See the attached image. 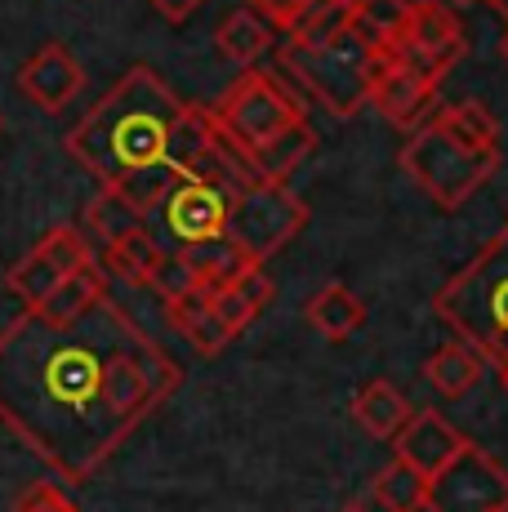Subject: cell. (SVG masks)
Wrapping results in <instances>:
<instances>
[{"label": "cell", "mask_w": 508, "mask_h": 512, "mask_svg": "<svg viewBox=\"0 0 508 512\" xmlns=\"http://www.w3.org/2000/svg\"><path fill=\"white\" fill-rule=\"evenodd\" d=\"M482 5H486V9H495V14H500L504 23H508V0H482Z\"/></svg>", "instance_id": "f546056e"}, {"label": "cell", "mask_w": 508, "mask_h": 512, "mask_svg": "<svg viewBox=\"0 0 508 512\" xmlns=\"http://www.w3.org/2000/svg\"><path fill=\"white\" fill-rule=\"evenodd\" d=\"M103 294H107L103 268L99 263H85L81 272H72V277L58 285L41 308H27V312H41V317H50V321H72V317H81V312H90Z\"/></svg>", "instance_id": "603a6c76"}, {"label": "cell", "mask_w": 508, "mask_h": 512, "mask_svg": "<svg viewBox=\"0 0 508 512\" xmlns=\"http://www.w3.org/2000/svg\"><path fill=\"white\" fill-rule=\"evenodd\" d=\"M85 263H94L90 245H85L81 232L63 223V228L45 232L41 241H36L32 250L14 263V268H9L5 285H9V294H14L23 308H41L58 285L72 277V272H81Z\"/></svg>", "instance_id": "8fae6325"}, {"label": "cell", "mask_w": 508, "mask_h": 512, "mask_svg": "<svg viewBox=\"0 0 508 512\" xmlns=\"http://www.w3.org/2000/svg\"><path fill=\"white\" fill-rule=\"evenodd\" d=\"M277 54L290 81L304 85L326 112L348 121V116H357L370 103V76H375V63H379V45H370L357 27L326 45L286 41V45H277Z\"/></svg>", "instance_id": "8992f818"}, {"label": "cell", "mask_w": 508, "mask_h": 512, "mask_svg": "<svg viewBox=\"0 0 508 512\" xmlns=\"http://www.w3.org/2000/svg\"><path fill=\"white\" fill-rule=\"evenodd\" d=\"M428 512H508V468L468 441L428 481Z\"/></svg>", "instance_id": "9c48e42d"}, {"label": "cell", "mask_w": 508, "mask_h": 512, "mask_svg": "<svg viewBox=\"0 0 508 512\" xmlns=\"http://www.w3.org/2000/svg\"><path fill=\"white\" fill-rule=\"evenodd\" d=\"M81 90H85L81 58L58 41L36 49V54L18 67V94H23L27 103H36L41 112H67V103Z\"/></svg>", "instance_id": "4fadbf2b"}, {"label": "cell", "mask_w": 508, "mask_h": 512, "mask_svg": "<svg viewBox=\"0 0 508 512\" xmlns=\"http://www.w3.org/2000/svg\"><path fill=\"white\" fill-rule=\"evenodd\" d=\"M14 512H81V508L67 499L63 486H54V481H36V486L27 490L23 499H18Z\"/></svg>", "instance_id": "4316f807"}, {"label": "cell", "mask_w": 508, "mask_h": 512, "mask_svg": "<svg viewBox=\"0 0 508 512\" xmlns=\"http://www.w3.org/2000/svg\"><path fill=\"white\" fill-rule=\"evenodd\" d=\"M370 495L384 512H428V477H419L415 468L393 459L388 468H379Z\"/></svg>", "instance_id": "cb8c5ba5"}, {"label": "cell", "mask_w": 508, "mask_h": 512, "mask_svg": "<svg viewBox=\"0 0 508 512\" xmlns=\"http://www.w3.org/2000/svg\"><path fill=\"white\" fill-rule=\"evenodd\" d=\"M210 116L214 130L246 156V165L259 179L286 183L317 147V134H312L299 94L268 67H246L219 94Z\"/></svg>", "instance_id": "277c9868"}, {"label": "cell", "mask_w": 508, "mask_h": 512, "mask_svg": "<svg viewBox=\"0 0 508 512\" xmlns=\"http://www.w3.org/2000/svg\"><path fill=\"white\" fill-rule=\"evenodd\" d=\"M339 512H366V508H361V504H353V508H339Z\"/></svg>", "instance_id": "1f68e13d"}, {"label": "cell", "mask_w": 508, "mask_h": 512, "mask_svg": "<svg viewBox=\"0 0 508 512\" xmlns=\"http://www.w3.org/2000/svg\"><path fill=\"white\" fill-rule=\"evenodd\" d=\"M353 14L357 0H308V9L290 23L286 41L290 45H326L335 36L353 32Z\"/></svg>", "instance_id": "7402d4cb"}, {"label": "cell", "mask_w": 508, "mask_h": 512, "mask_svg": "<svg viewBox=\"0 0 508 512\" xmlns=\"http://www.w3.org/2000/svg\"><path fill=\"white\" fill-rule=\"evenodd\" d=\"M455 5H473V0H455Z\"/></svg>", "instance_id": "d6a6232c"}, {"label": "cell", "mask_w": 508, "mask_h": 512, "mask_svg": "<svg viewBox=\"0 0 508 512\" xmlns=\"http://www.w3.org/2000/svg\"><path fill=\"white\" fill-rule=\"evenodd\" d=\"M308 228V201L299 192H290V183L281 179H254L241 187L228 205V223H223V241L250 259L254 268L281 254L299 232Z\"/></svg>", "instance_id": "52a82bcc"}, {"label": "cell", "mask_w": 508, "mask_h": 512, "mask_svg": "<svg viewBox=\"0 0 508 512\" xmlns=\"http://www.w3.org/2000/svg\"><path fill=\"white\" fill-rule=\"evenodd\" d=\"M0 130H5V121H0Z\"/></svg>", "instance_id": "836d02e7"}, {"label": "cell", "mask_w": 508, "mask_h": 512, "mask_svg": "<svg viewBox=\"0 0 508 512\" xmlns=\"http://www.w3.org/2000/svg\"><path fill=\"white\" fill-rule=\"evenodd\" d=\"M246 9H254L272 32H290V23L308 9V0H246Z\"/></svg>", "instance_id": "83f0119b"}, {"label": "cell", "mask_w": 508, "mask_h": 512, "mask_svg": "<svg viewBox=\"0 0 508 512\" xmlns=\"http://www.w3.org/2000/svg\"><path fill=\"white\" fill-rule=\"evenodd\" d=\"M482 374H486V361L477 357L468 343H446V348H437L433 357L424 361V379H428V388L437 392V397H446V401H459V397H468V392L482 383Z\"/></svg>", "instance_id": "ffe728a7"}, {"label": "cell", "mask_w": 508, "mask_h": 512, "mask_svg": "<svg viewBox=\"0 0 508 512\" xmlns=\"http://www.w3.org/2000/svg\"><path fill=\"white\" fill-rule=\"evenodd\" d=\"M304 317H308V326L321 334V339H330V343H344V339H353V334L361 330V321H366V308H361V299L348 285H321L317 294L308 299V308H304Z\"/></svg>", "instance_id": "44dd1931"}, {"label": "cell", "mask_w": 508, "mask_h": 512, "mask_svg": "<svg viewBox=\"0 0 508 512\" xmlns=\"http://www.w3.org/2000/svg\"><path fill=\"white\" fill-rule=\"evenodd\" d=\"M241 187L228 179H179L170 196L161 201V232L174 241V250L205 241H223V223H228V205Z\"/></svg>", "instance_id": "30bf717a"}, {"label": "cell", "mask_w": 508, "mask_h": 512, "mask_svg": "<svg viewBox=\"0 0 508 512\" xmlns=\"http://www.w3.org/2000/svg\"><path fill=\"white\" fill-rule=\"evenodd\" d=\"M397 161H402V170L415 179V187L433 205L459 210L500 170V161H504L500 125L473 98L442 103V107H433V116L424 125L410 130Z\"/></svg>", "instance_id": "3957f363"}, {"label": "cell", "mask_w": 508, "mask_h": 512, "mask_svg": "<svg viewBox=\"0 0 508 512\" xmlns=\"http://www.w3.org/2000/svg\"><path fill=\"white\" fill-rule=\"evenodd\" d=\"M437 90H442V85L424 81V76L406 72V67L388 63V58L379 54L375 76H370V107H375L393 130H415V125H424L428 116H433Z\"/></svg>", "instance_id": "7c38bea8"}, {"label": "cell", "mask_w": 508, "mask_h": 512, "mask_svg": "<svg viewBox=\"0 0 508 512\" xmlns=\"http://www.w3.org/2000/svg\"><path fill=\"white\" fill-rule=\"evenodd\" d=\"M143 219H148V214L134 210V205L125 201L121 192H112V187H99V196H94V201L85 205V232L99 236L103 245H112L116 236L143 228Z\"/></svg>", "instance_id": "d4e9b609"}, {"label": "cell", "mask_w": 508, "mask_h": 512, "mask_svg": "<svg viewBox=\"0 0 508 512\" xmlns=\"http://www.w3.org/2000/svg\"><path fill=\"white\" fill-rule=\"evenodd\" d=\"M179 383V361L112 294L72 321L23 312L0 334V423L67 486H85Z\"/></svg>", "instance_id": "6da1fadb"}, {"label": "cell", "mask_w": 508, "mask_h": 512, "mask_svg": "<svg viewBox=\"0 0 508 512\" xmlns=\"http://www.w3.org/2000/svg\"><path fill=\"white\" fill-rule=\"evenodd\" d=\"M410 18V0H357L353 27L370 45H388Z\"/></svg>", "instance_id": "484cf974"}, {"label": "cell", "mask_w": 508, "mask_h": 512, "mask_svg": "<svg viewBox=\"0 0 508 512\" xmlns=\"http://www.w3.org/2000/svg\"><path fill=\"white\" fill-rule=\"evenodd\" d=\"M148 5L165 18V23H188L197 9H205V0H148Z\"/></svg>", "instance_id": "f1b7e54d"}, {"label": "cell", "mask_w": 508, "mask_h": 512, "mask_svg": "<svg viewBox=\"0 0 508 512\" xmlns=\"http://www.w3.org/2000/svg\"><path fill=\"white\" fill-rule=\"evenodd\" d=\"M214 45H219V54L228 58V63H237L241 72H246V67H259V58L268 54V49H277V32H272L254 9L241 5L219 23Z\"/></svg>", "instance_id": "d6986e66"}, {"label": "cell", "mask_w": 508, "mask_h": 512, "mask_svg": "<svg viewBox=\"0 0 508 512\" xmlns=\"http://www.w3.org/2000/svg\"><path fill=\"white\" fill-rule=\"evenodd\" d=\"M379 54L406 72L424 76V81L442 85L451 67L464 58V27H459L455 9L442 0H415L406 27L388 45H379Z\"/></svg>", "instance_id": "ba28073f"}, {"label": "cell", "mask_w": 508, "mask_h": 512, "mask_svg": "<svg viewBox=\"0 0 508 512\" xmlns=\"http://www.w3.org/2000/svg\"><path fill=\"white\" fill-rule=\"evenodd\" d=\"M165 317H170V326L179 330L201 357H214V352H223L232 343L210 308V285H188L183 294L165 299Z\"/></svg>", "instance_id": "9a60e30c"}, {"label": "cell", "mask_w": 508, "mask_h": 512, "mask_svg": "<svg viewBox=\"0 0 508 512\" xmlns=\"http://www.w3.org/2000/svg\"><path fill=\"white\" fill-rule=\"evenodd\" d=\"M410 415H415V410H410L406 392L388 379H370L353 397V419L361 423V432H370V437H379V441H393L397 432L406 428Z\"/></svg>", "instance_id": "ac0fdd59"}, {"label": "cell", "mask_w": 508, "mask_h": 512, "mask_svg": "<svg viewBox=\"0 0 508 512\" xmlns=\"http://www.w3.org/2000/svg\"><path fill=\"white\" fill-rule=\"evenodd\" d=\"M272 294H277V285L263 277V268H254L241 281L210 290V308H214V317H219L223 334H228V339H237V334L246 330L250 321L272 303Z\"/></svg>", "instance_id": "e0dca14e"}, {"label": "cell", "mask_w": 508, "mask_h": 512, "mask_svg": "<svg viewBox=\"0 0 508 512\" xmlns=\"http://www.w3.org/2000/svg\"><path fill=\"white\" fill-rule=\"evenodd\" d=\"M63 152L134 210L156 214L179 179H228L250 187L259 174L219 130L210 107L183 103L161 72L130 67L67 130Z\"/></svg>", "instance_id": "7a4b0ae2"}, {"label": "cell", "mask_w": 508, "mask_h": 512, "mask_svg": "<svg viewBox=\"0 0 508 512\" xmlns=\"http://www.w3.org/2000/svg\"><path fill=\"white\" fill-rule=\"evenodd\" d=\"M500 54H504V63H508V32H504V41H500Z\"/></svg>", "instance_id": "4dcf8cb0"}, {"label": "cell", "mask_w": 508, "mask_h": 512, "mask_svg": "<svg viewBox=\"0 0 508 512\" xmlns=\"http://www.w3.org/2000/svg\"><path fill=\"white\" fill-rule=\"evenodd\" d=\"M464 446H468V437L455 423H446L437 410H415V415L406 419V428L393 437V459L433 481Z\"/></svg>", "instance_id": "5bb4252c"}, {"label": "cell", "mask_w": 508, "mask_h": 512, "mask_svg": "<svg viewBox=\"0 0 508 512\" xmlns=\"http://www.w3.org/2000/svg\"><path fill=\"white\" fill-rule=\"evenodd\" d=\"M165 254L170 250H165L148 228H134V232L116 236L112 245H103V268L112 272V277H121L125 285H134V290H152L156 268L165 263Z\"/></svg>", "instance_id": "2e32d148"}, {"label": "cell", "mask_w": 508, "mask_h": 512, "mask_svg": "<svg viewBox=\"0 0 508 512\" xmlns=\"http://www.w3.org/2000/svg\"><path fill=\"white\" fill-rule=\"evenodd\" d=\"M433 312L508 388V223L433 294Z\"/></svg>", "instance_id": "5b68a950"}]
</instances>
